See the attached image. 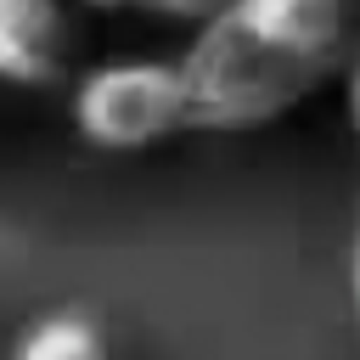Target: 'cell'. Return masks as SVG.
Returning a JSON list of instances; mask_svg holds the SVG:
<instances>
[{"instance_id": "cell-7", "label": "cell", "mask_w": 360, "mask_h": 360, "mask_svg": "<svg viewBox=\"0 0 360 360\" xmlns=\"http://www.w3.org/2000/svg\"><path fill=\"white\" fill-rule=\"evenodd\" d=\"M349 304H354V326H360V219H354V242H349Z\"/></svg>"}, {"instance_id": "cell-6", "label": "cell", "mask_w": 360, "mask_h": 360, "mask_svg": "<svg viewBox=\"0 0 360 360\" xmlns=\"http://www.w3.org/2000/svg\"><path fill=\"white\" fill-rule=\"evenodd\" d=\"M343 112H349V129L360 146V39L349 45V62H343Z\"/></svg>"}, {"instance_id": "cell-8", "label": "cell", "mask_w": 360, "mask_h": 360, "mask_svg": "<svg viewBox=\"0 0 360 360\" xmlns=\"http://www.w3.org/2000/svg\"><path fill=\"white\" fill-rule=\"evenodd\" d=\"M90 11H129V6H141V0H84Z\"/></svg>"}, {"instance_id": "cell-1", "label": "cell", "mask_w": 360, "mask_h": 360, "mask_svg": "<svg viewBox=\"0 0 360 360\" xmlns=\"http://www.w3.org/2000/svg\"><path fill=\"white\" fill-rule=\"evenodd\" d=\"M349 62V0H225L191 28V129L248 135L304 107Z\"/></svg>"}, {"instance_id": "cell-4", "label": "cell", "mask_w": 360, "mask_h": 360, "mask_svg": "<svg viewBox=\"0 0 360 360\" xmlns=\"http://www.w3.org/2000/svg\"><path fill=\"white\" fill-rule=\"evenodd\" d=\"M11 360H107V338L84 309H51L17 338Z\"/></svg>"}, {"instance_id": "cell-2", "label": "cell", "mask_w": 360, "mask_h": 360, "mask_svg": "<svg viewBox=\"0 0 360 360\" xmlns=\"http://www.w3.org/2000/svg\"><path fill=\"white\" fill-rule=\"evenodd\" d=\"M68 112H73V129L96 152H146L191 129L180 62H152V56L96 62L90 73L73 79Z\"/></svg>"}, {"instance_id": "cell-3", "label": "cell", "mask_w": 360, "mask_h": 360, "mask_svg": "<svg viewBox=\"0 0 360 360\" xmlns=\"http://www.w3.org/2000/svg\"><path fill=\"white\" fill-rule=\"evenodd\" d=\"M73 22L62 0H0V79L39 90L68 73Z\"/></svg>"}, {"instance_id": "cell-5", "label": "cell", "mask_w": 360, "mask_h": 360, "mask_svg": "<svg viewBox=\"0 0 360 360\" xmlns=\"http://www.w3.org/2000/svg\"><path fill=\"white\" fill-rule=\"evenodd\" d=\"M141 6H152V11H158V17H169V22H191V28H197V22H202V17H214L225 0H141Z\"/></svg>"}]
</instances>
